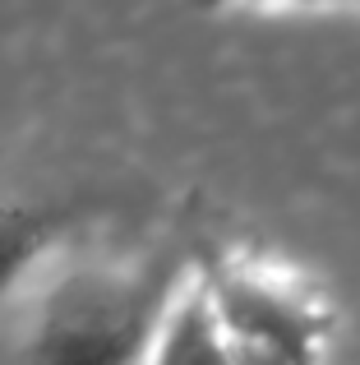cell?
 <instances>
[{"mask_svg":"<svg viewBox=\"0 0 360 365\" xmlns=\"http://www.w3.org/2000/svg\"><path fill=\"white\" fill-rule=\"evenodd\" d=\"M189 268L70 250L5 319L9 365H148Z\"/></svg>","mask_w":360,"mask_h":365,"instance_id":"obj_1","label":"cell"},{"mask_svg":"<svg viewBox=\"0 0 360 365\" xmlns=\"http://www.w3.org/2000/svg\"><path fill=\"white\" fill-rule=\"evenodd\" d=\"M235 365H328L337 305L296 259L259 245H226L198 264Z\"/></svg>","mask_w":360,"mask_h":365,"instance_id":"obj_2","label":"cell"},{"mask_svg":"<svg viewBox=\"0 0 360 365\" xmlns=\"http://www.w3.org/2000/svg\"><path fill=\"white\" fill-rule=\"evenodd\" d=\"M70 250L74 227L60 208L23 195H0V324Z\"/></svg>","mask_w":360,"mask_h":365,"instance_id":"obj_3","label":"cell"}]
</instances>
